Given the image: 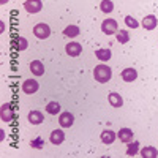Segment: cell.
<instances>
[{"label": "cell", "mask_w": 158, "mask_h": 158, "mask_svg": "<svg viewBox=\"0 0 158 158\" xmlns=\"http://www.w3.org/2000/svg\"><path fill=\"white\" fill-rule=\"evenodd\" d=\"M94 77H95V81H97V82H100V84H106L109 79L112 77V70L108 67V65L100 63V65H97V67L94 68Z\"/></svg>", "instance_id": "obj_1"}, {"label": "cell", "mask_w": 158, "mask_h": 158, "mask_svg": "<svg viewBox=\"0 0 158 158\" xmlns=\"http://www.w3.org/2000/svg\"><path fill=\"white\" fill-rule=\"evenodd\" d=\"M33 35L38 40H46L51 35V27L48 24H44V22H40V24H36L33 27Z\"/></svg>", "instance_id": "obj_2"}, {"label": "cell", "mask_w": 158, "mask_h": 158, "mask_svg": "<svg viewBox=\"0 0 158 158\" xmlns=\"http://www.w3.org/2000/svg\"><path fill=\"white\" fill-rule=\"evenodd\" d=\"M117 30H118V27H117V21L115 19L108 18V19H104L101 22V32L104 35H114V33H117Z\"/></svg>", "instance_id": "obj_3"}, {"label": "cell", "mask_w": 158, "mask_h": 158, "mask_svg": "<svg viewBox=\"0 0 158 158\" xmlns=\"http://www.w3.org/2000/svg\"><path fill=\"white\" fill-rule=\"evenodd\" d=\"M24 10L29 15H36V13H40L43 10V3H41V0H25Z\"/></svg>", "instance_id": "obj_4"}, {"label": "cell", "mask_w": 158, "mask_h": 158, "mask_svg": "<svg viewBox=\"0 0 158 158\" xmlns=\"http://www.w3.org/2000/svg\"><path fill=\"white\" fill-rule=\"evenodd\" d=\"M74 123V115L70 111H63L59 114V125L62 128H70Z\"/></svg>", "instance_id": "obj_5"}, {"label": "cell", "mask_w": 158, "mask_h": 158, "mask_svg": "<svg viewBox=\"0 0 158 158\" xmlns=\"http://www.w3.org/2000/svg\"><path fill=\"white\" fill-rule=\"evenodd\" d=\"M38 89H40V84H38V81H35V79H25V81L22 82V92L25 95L36 94Z\"/></svg>", "instance_id": "obj_6"}, {"label": "cell", "mask_w": 158, "mask_h": 158, "mask_svg": "<svg viewBox=\"0 0 158 158\" xmlns=\"http://www.w3.org/2000/svg\"><path fill=\"white\" fill-rule=\"evenodd\" d=\"M13 117H15V111H13V106L10 103H3L2 108H0V118L3 122H11Z\"/></svg>", "instance_id": "obj_7"}, {"label": "cell", "mask_w": 158, "mask_h": 158, "mask_svg": "<svg viewBox=\"0 0 158 158\" xmlns=\"http://www.w3.org/2000/svg\"><path fill=\"white\" fill-rule=\"evenodd\" d=\"M65 52H67L70 57H77V56H81V52H82V46L76 41H70L65 46Z\"/></svg>", "instance_id": "obj_8"}, {"label": "cell", "mask_w": 158, "mask_h": 158, "mask_svg": "<svg viewBox=\"0 0 158 158\" xmlns=\"http://www.w3.org/2000/svg\"><path fill=\"white\" fill-rule=\"evenodd\" d=\"M141 25L146 30H153V29H156V25H158V19L153 15H147V16H144V19L141 21Z\"/></svg>", "instance_id": "obj_9"}, {"label": "cell", "mask_w": 158, "mask_h": 158, "mask_svg": "<svg viewBox=\"0 0 158 158\" xmlns=\"http://www.w3.org/2000/svg\"><path fill=\"white\" fill-rule=\"evenodd\" d=\"M49 141H51V144H54V146H60V144L65 141L63 130H60V128L52 130V131H51V136H49Z\"/></svg>", "instance_id": "obj_10"}, {"label": "cell", "mask_w": 158, "mask_h": 158, "mask_svg": "<svg viewBox=\"0 0 158 158\" xmlns=\"http://www.w3.org/2000/svg\"><path fill=\"white\" fill-rule=\"evenodd\" d=\"M30 73L33 74V76H43L44 74V65H43V62L41 60H32L30 62Z\"/></svg>", "instance_id": "obj_11"}, {"label": "cell", "mask_w": 158, "mask_h": 158, "mask_svg": "<svg viewBox=\"0 0 158 158\" xmlns=\"http://www.w3.org/2000/svg\"><path fill=\"white\" fill-rule=\"evenodd\" d=\"M117 138L120 139L123 144H128V142L133 141L135 135H133V131H131L130 128H120V130L117 131Z\"/></svg>", "instance_id": "obj_12"}, {"label": "cell", "mask_w": 158, "mask_h": 158, "mask_svg": "<svg viewBox=\"0 0 158 158\" xmlns=\"http://www.w3.org/2000/svg\"><path fill=\"white\" fill-rule=\"evenodd\" d=\"M120 77L123 79L125 82H133L138 79V71L135 68H125L122 73H120Z\"/></svg>", "instance_id": "obj_13"}, {"label": "cell", "mask_w": 158, "mask_h": 158, "mask_svg": "<svg viewBox=\"0 0 158 158\" xmlns=\"http://www.w3.org/2000/svg\"><path fill=\"white\" fill-rule=\"evenodd\" d=\"M101 142L103 144H106V146H109V144H112L115 139H117V133H114L112 130H104L101 131Z\"/></svg>", "instance_id": "obj_14"}, {"label": "cell", "mask_w": 158, "mask_h": 158, "mask_svg": "<svg viewBox=\"0 0 158 158\" xmlns=\"http://www.w3.org/2000/svg\"><path fill=\"white\" fill-rule=\"evenodd\" d=\"M27 118H29V122L32 125H40V123H43L44 115H43L41 111H30L29 115H27Z\"/></svg>", "instance_id": "obj_15"}, {"label": "cell", "mask_w": 158, "mask_h": 158, "mask_svg": "<svg viewBox=\"0 0 158 158\" xmlns=\"http://www.w3.org/2000/svg\"><path fill=\"white\" fill-rule=\"evenodd\" d=\"M95 56H97V59L101 60V62H108V60H111L112 52H111V49H108V48H100V49L95 51Z\"/></svg>", "instance_id": "obj_16"}, {"label": "cell", "mask_w": 158, "mask_h": 158, "mask_svg": "<svg viewBox=\"0 0 158 158\" xmlns=\"http://www.w3.org/2000/svg\"><path fill=\"white\" fill-rule=\"evenodd\" d=\"M108 100H109V104L114 106V108H120L123 104V98L118 94H115V92H111V94L108 95Z\"/></svg>", "instance_id": "obj_17"}, {"label": "cell", "mask_w": 158, "mask_h": 158, "mask_svg": "<svg viewBox=\"0 0 158 158\" xmlns=\"http://www.w3.org/2000/svg\"><path fill=\"white\" fill-rule=\"evenodd\" d=\"M139 153H141L142 158H156V156H158V149H155V147H152V146H147V147L141 149Z\"/></svg>", "instance_id": "obj_18"}, {"label": "cell", "mask_w": 158, "mask_h": 158, "mask_svg": "<svg viewBox=\"0 0 158 158\" xmlns=\"http://www.w3.org/2000/svg\"><path fill=\"white\" fill-rule=\"evenodd\" d=\"M63 35L68 36V38H76L79 35V27L74 25V24H70V25H67V27L63 29Z\"/></svg>", "instance_id": "obj_19"}, {"label": "cell", "mask_w": 158, "mask_h": 158, "mask_svg": "<svg viewBox=\"0 0 158 158\" xmlns=\"http://www.w3.org/2000/svg\"><path fill=\"white\" fill-rule=\"evenodd\" d=\"M46 111H48V114H51V115H57V114H60L62 108H60V104H59L57 101H49V103L46 104Z\"/></svg>", "instance_id": "obj_20"}, {"label": "cell", "mask_w": 158, "mask_h": 158, "mask_svg": "<svg viewBox=\"0 0 158 158\" xmlns=\"http://www.w3.org/2000/svg\"><path fill=\"white\" fill-rule=\"evenodd\" d=\"M139 152V142L138 141H131L127 144V155L128 156H135Z\"/></svg>", "instance_id": "obj_21"}, {"label": "cell", "mask_w": 158, "mask_h": 158, "mask_svg": "<svg viewBox=\"0 0 158 158\" xmlns=\"http://www.w3.org/2000/svg\"><path fill=\"white\" fill-rule=\"evenodd\" d=\"M115 40L120 44H127L128 41H130V33L127 32V30H117V33H115Z\"/></svg>", "instance_id": "obj_22"}, {"label": "cell", "mask_w": 158, "mask_h": 158, "mask_svg": "<svg viewBox=\"0 0 158 158\" xmlns=\"http://www.w3.org/2000/svg\"><path fill=\"white\" fill-rule=\"evenodd\" d=\"M100 10L103 13H111L114 11V3H112V0H101V3H100Z\"/></svg>", "instance_id": "obj_23"}, {"label": "cell", "mask_w": 158, "mask_h": 158, "mask_svg": "<svg viewBox=\"0 0 158 158\" xmlns=\"http://www.w3.org/2000/svg\"><path fill=\"white\" fill-rule=\"evenodd\" d=\"M125 25H127V27H130V29H138V27H139V22H138L133 16L127 15V16H125Z\"/></svg>", "instance_id": "obj_24"}, {"label": "cell", "mask_w": 158, "mask_h": 158, "mask_svg": "<svg viewBox=\"0 0 158 158\" xmlns=\"http://www.w3.org/2000/svg\"><path fill=\"white\" fill-rule=\"evenodd\" d=\"M27 46H29V41H27V40H25L24 36H19L18 41H16V48H18L19 51H25V49H27Z\"/></svg>", "instance_id": "obj_25"}, {"label": "cell", "mask_w": 158, "mask_h": 158, "mask_svg": "<svg viewBox=\"0 0 158 158\" xmlns=\"http://www.w3.org/2000/svg\"><path fill=\"white\" fill-rule=\"evenodd\" d=\"M30 146L35 147V149H43V139H33L30 142Z\"/></svg>", "instance_id": "obj_26"}, {"label": "cell", "mask_w": 158, "mask_h": 158, "mask_svg": "<svg viewBox=\"0 0 158 158\" xmlns=\"http://www.w3.org/2000/svg\"><path fill=\"white\" fill-rule=\"evenodd\" d=\"M6 2H8V0H0V5H5Z\"/></svg>", "instance_id": "obj_27"}]
</instances>
